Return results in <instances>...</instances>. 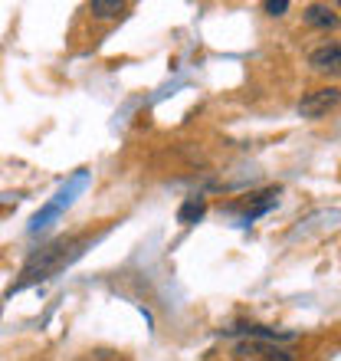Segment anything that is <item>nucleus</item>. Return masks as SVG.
<instances>
[{
	"mask_svg": "<svg viewBox=\"0 0 341 361\" xmlns=\"http://www.w3.org/2000/svg\"><path fill=\"white\" fill-rule=\"evenodd\" d=\"M79 247H82V240L59 237V240H53V243H46L43 250H37V253L27 259V267H23V273H20V283L13 286V289H23V286L39 283V279H49L53 273H59L69 259L82 253Z\"/></svg>",
	"mask_w": 341,
	"mask_h": 361,
	"instance_id": "f257e3e1",
	"label": "nucleus"
},
{
	"mask_svg": "<svg viewBox=\"0 0 341 361\" xmlns=\"http://www.w3.org/2000/svg\"><path fill=\"white\" fill-rule=\"evenodd\" d=\"M341 102V89L338 86H322V89H312L299 99V115L302 118H322L328 115L332 109H338Z\"/></svg>",
	"mask_w": 341,
	"mask_h": 361,
	"instance_id": "f03ea898",
	"label": "nucleus"
},
{
	"mask_svg": "<svg viewBox=\"0 0 341 361\" xmlns=\"http://www.w3.org/2000/svg\"><path fill=\"white\" fill-rule=\"evenodd\" d=\"M309 69L318 76L341 79V43H325L309 53Z\"/></svg>",
	"mask_w": 341,
	"mask_h": 361,
	"instance_id": "7ed1b4c3",
	"label": "nucleus"
},
{
	"mask_svg": "<svg viewBox=\"0 0 341 361\" xmlns=\"http://www.w3.org/2000/svg\"><path fill=\"white\" fill-rule=\"evenodd\" d=\"M237 355L240 358H249V361H292L295 355L289 348L275 342H263V338H249V342H240L237 345Z\"/></svg>",
	"mask_w": 341,
	"mask_h": 361,
	"instance_id": "20e7f679",
	"label": "nucleus"
},
{
	"mask_svg": "<svg viewBox=\"0 0 341 361\" xmlns=\"http://www.w3.org/2000/svg\"><path fill=\"white\" fill-rule=\"evenodd\" d=\"M302 20L312 30H322V33H332V30L341 23V17L335 13V7H328V4H309V7L302 10Z\"/></svg>",
	"mask_w": 341,
	"mask_h": 361,
	"instance_id": "39448f33",
	"label": "nucleus"
},
{
	"mask_svg": "<svg viewBox=\"0 0 341 361\" xmlns=\"http://www.w3.org/2000/svg\"><path fill=\"white\" fill-rule=\"evenodd\" d=\"M204 214H207V200L204 197H187L184 204H180V210H178V224L190 227V224H197Z\"/></svg>",
	"mask_w": 341,
	"mask_h": 361,
	"instance_id": "423d86ee",
	"label": "nucleus"
},
{
	"mask_svg": "<svg viewBox=\"0 0 341 361\" xmlns=\"http://www.w3.org/2000/svg\"><path fill=\"white\" fill-rule=\"evenodd\" d=\"M89 13H92V17H99V20L122 17L125 4H122V0H92V4H89Z\"/></svg>",
	"mask_w": 341,
	"mask_h": 361,
	"instance_id": "0eeeda50",
	"label": "nucleus"
},
{
	"mask_svg": "<svg viewBox=\"0 0 341 361\" xmlns=\"http://www.w3.org/2000/svg\"><path fill=\"white\" fill-rule=\"evenodd\" d=\"M285 10H289V0H266V13H273V17H283Z\"/></svg>",
	"mask_w": 341,
	"mask_h": 361,
	"instance_id": "6e6552de",
	"label": "nucleus"
},
{
	"mask_svg": "<svg viewBox=\"0 0 341 361\" xmlns=\"http://www.w3.org/2000/svg\"><path fill=\"white\" fill-rule=\"evenodd\" d=\"M118 361H125V358H118Z\"/></svg>",
	"mask_w": 341,
	"mask_h": 361,
	"instance_id": "1a4fd4ad",
	"label": "nucleus"
},
{
	"mask_svg": "<svg viewBox=\"0 0 341 361\" xmlns=\"http://www.w3.org/2000/svg\"><path fill=\"white\" fill-rule=\"evenodd\" d=\"M338 10H341V4H338Z\"/></svg>",
	"mask_w": 341,
	"mask_h": 361,
	"instance_id": "9d476101",
	"label": "nucleus"
}]
</instances>
